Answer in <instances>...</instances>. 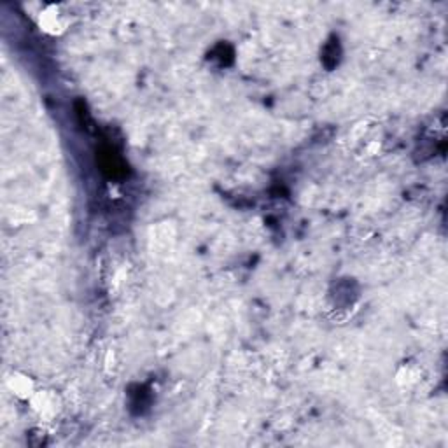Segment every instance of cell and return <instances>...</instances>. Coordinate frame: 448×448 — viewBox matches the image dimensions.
Masks as SVG:
<instances>
[{"label": "cell", "instance_id": "cell-1", "mask_svg": "<svg viewBox=\"0 0 448 448\" xmlns=\"http://www.w3.org/2000/svg\"><path fill=\"white\" fill-rule=\"evenodd\" d=\"M39 28L48 35H62L67 30V21L63 16L60 6H44L42 11L37 15Z\"/></svg>", "mask_w": 448, "mask_h": 448}, {"label": "cell", "instance_id": "cell-2", "mask_svg": "<svg viewBox=\"0 0 448 448\" xmlns=\"http://www.w3.org/2000/svg\"><path fill=\"white\" fill-rule=\"evenodd\" d=\"M8 389L19 400H32L37 394L34 378L25 373H12L8 378Z\"/></svg>", "mask_w": 448, "mask_h": 448}, {"label": "cell", "instance_id": "cell-3", "mask_svg": "<svg viewBox=\"0 0 448 448\" xmlns=\"http://www.w3.org/2000/svg\"><path fill=\"white\" fill-rule=\"evenodd\" d=\"M334 55L340 58V46H338V41H337V44H330V46H326V49H324L323 60L326 65H330V67H334V65L338 63V60L334 58Z\"/></svg>", "mask_w": 448, "mask_h": 448}]
</instances>
